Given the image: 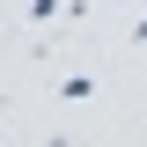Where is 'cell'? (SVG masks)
Returning <instances> with one entry per match:
<instances>
[{
	"mask_svg": "<svg viewBox=\"0 0 147 147\" xmlns=\"http://www.w3.org/2000/svg\"><path fill=\"white\" fill-rule=\"evenodd\" d=\"M59 96H66V103H88L96 96V74H59Z\"/></svg>",
	"mask_w": 147,
	"mask_h": 147,
	"instance_id": "1",
	"label": "cell"
},
{
	"mask_svg": "<svg viewBox=\"0 0 147 147\" xmlns=\"http://www.w3.org/2000/svg\"><path fill=\"white\" fill-rule=\"evenodd\" d=\"M132 44H147V15H140V22H132Z\"/></svg>",
	"mask_w": 147,
	"mask_h": 147,
	"instance_id": "2",
	"label": "cell"
}]
</instances>
